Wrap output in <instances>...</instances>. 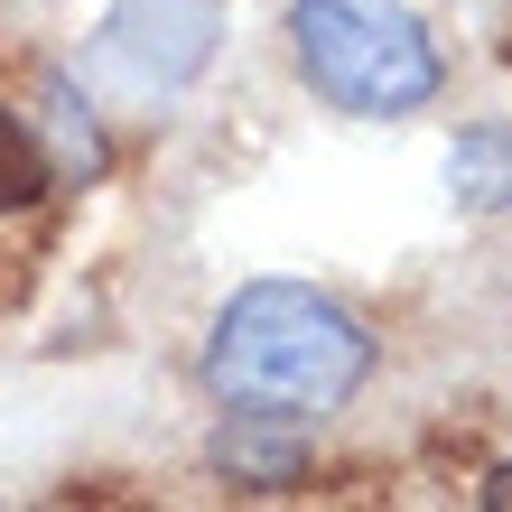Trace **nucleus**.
Returning <instances> with one entry per match:
<instances>
[{
  "mask_svg": "<svg viewBox=\"0 0 512 512\" xmlns=\"http://www.w3.org/2000/svg\"><path fill=\"white\" fill-rule=\"evenodd\" d=\"M205 457H215V475L243 485V494H289L298 475H308V429H298L289 410H233Z\"/></svg>",
  "mask_w": 512,
  "mask_h": 512,
  "instance_id": "obj_3",
  "label": "nucleus"
},
{
  "mask_svg": "<svg viewBox=\"0 0 512 512\" xmlns=\"http://www.w3.org/2000/svg\"><path fill=\"white\" fill-rule=\"evenodd\" d=\"M475 503H485V512H512V457L485 475V494H475Z\"/></svg>",
  "mask_w": 512,
  "mask_h": 512,
  "instance_id": "obj_6",
  "label": "nucleus"
},
{
  "mask_svg": "<svg viewBox=\"0 0 512 512\" xmlns=\"http://www.w3.org/2000/svg\"><path fill=\"white\" fill-rule=\"evenodd\" d=\"M298 75L354 122H401L438 94V47L429 28L391 0H298L289 10Z\"/></svg>",
  "mask_w": 512,
  "mask_h": 512,
  "instance_id": "obj_2",
  "label": "nucleus"
},
{
  "mask_svg": "<svg viewBox=\"0 0 512 512\" xmlns=\"http://www.w3.org/2000/svg\"><path fill=\"white\" fill-rule=\"evenodd\" d=\"M56 187V159H47V140L28 131V112L0 103V215H28Z\"/></svg>",
  "mask_w": 512,
  "mask_h": 512,
  "instance_id": "obj_5",
  "label": "nucleus"
},
{
  "mask_svg": "<svg viewBox=\"0 0 512 512\" xmlns=\"http://www.w3.org/2000/svg\"><path fill=\"white\" fill-rule=\"evenodd\" d=\"M364 373H373V336L326 289H298V280L233 289V308L215 317V336H205V382H215L224 410L317 419V410L354 401Z\"/></svg>",
  "mask_w": 512,
  "mask_h": 512,
  "instance_id": "obj_1",
  "label": "nucleus"
},
{
  "mask_svg": "<svg viewBox=\"0 0 512 512\" xmlns=\"http://www.w3.org/2000/svg\"><path fill=\"white\" fill-rule=\"evenodd\" d=\"M447 205L457 215H503L512 205V122H466L447 149Z\"/></svg>",
  "mask_w": 512,
  "mask_h": 512,
  "instance_id": "obj_4",
  "label": "nucleus"
}]
</instances>
